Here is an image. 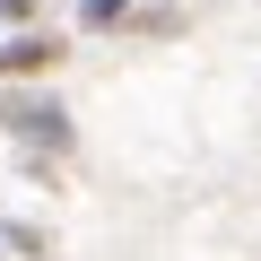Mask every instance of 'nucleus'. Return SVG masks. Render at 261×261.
Wrapping results in <instances>:
<instances>
[{"instance_id":"f03ea898","label":"nucleus","mask_w":261,"mask_h":261,"mask_svg":"<svg viewBox=\"0 0 261 261\" xmlns=\"http://www.w3.org/2000/svg\"><path fill=\"white\" fill-rule=\"evenodd\" d=\"M61 44H44V35H18V44H0V79H9V70H44Z\"/></svg>"},{"instance_id":"f257e3e1","label":"nucleus","mask_w":261,"mask_h":261,"mask_svg":"<svg viewBox=\"0 0 261 261\" xmlns=\"http://www.w3.org/2000/svg\"><path fill=\"white\" fill-rule=\"evenodd\" d=\"M0 122H9L18 140H35V148H70V113H61V105H35V96H0Z\"/></svg>"},{"instance_id":"7ed1b4c3","label":"nucleus","mask_w":261,"mask_h":261,"mask_svg":"<svg viewBox=\"0 0 261 261\" xmlns=\"http://www.w3.org/2000/svg\"><path fill=\"white\" fill-rule=\"evenodd\" d=\"M122 18V0H87V27H113Z\"/></svg>"},{"instance_id":"20e7f679","label":"nucleus","mask_w":261,"mask_h":261,"mask_svg":"<svg viewBox=\"0 0 261 261\" xmlns=\"http://www.w3.org/2000/svg\"><path fill=\"white\" fill-rule=\"evenodd\" d=\"M27 9H35V0H0V18H27Z\"/></svg>"}]
</instances>
